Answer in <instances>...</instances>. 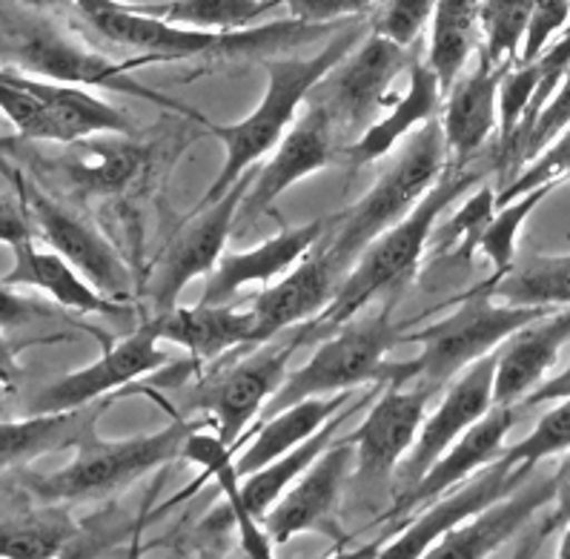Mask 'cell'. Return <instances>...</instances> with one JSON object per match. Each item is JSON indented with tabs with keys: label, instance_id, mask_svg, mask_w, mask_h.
Listing matches in <instances>:
<instances>
[{
	"label": "cell",
	"instance_id": "obj_47",
	"mask_svg": "<svg viewBox=\"0 0 570 559\" xmlns=\"http://www.w3.org/2000/svg\"><path fill=\"white\" fill-rule=\"evenodd\" d=\"M568 127H570V72L564 75L562 84L557 87V92L550 95V101L544 104L542 112L537 115V121H533V127H530L519 156H522L524 161L537 158L539 153H542L553 138H559Z\"/></svg>",
	"mask_w": 570,
	"mask_h": 559
},
{
	"label": "cell",
	"instance_id": "obj_2",
	"mask_svg": "<svg viewBox=\"0 0 570 559\" xmlns=\"http://www.w3.org/2000/svg\"><path fill=\"white\" fill-rule=\"evenodd\" d=\"M358 41H362V29H347L313 58H278V61H269L267 89H264L262 104L253 115H247L238 124H227V127L207 121L209 133L224 144V164L215 182L204 193L202 207L218 202L247 169H253L267 153H273L275 144L282 141L287 129L296 124L298 107L309 101L313 89L344 61V55Z\"/></svg>",
	"mask_w": 570,
	"mask_h": 559
},
{
	"label": "cell",
	"instance_id": "obj_6",
	"mask_svg": "<svg viewBox=\"0 0 570 559\" xmlns=\"http://www.w3.org/2000/svg\"><path fill=\"white\" fill-rule=\"evenodd\" d=\"M444 167H448V147H444L442 124L433 118L410 135L396 161L384 169L362 202L353 204L344 216L330 218L336 233L318 253L338 273H344L373 238L402 222L410 209L422 202L424 193L439 182Z\"/></svg>",
	"mask_w": 570,
	"mask_h": 559
},
{
	"label": "cell",
	"instance_id": "obj_16",
	"mask_svg": "<svg viewBox=\"0 0 570 559\" xmlns=\"http://www.w3.org/2000/svg\"><path fill=\"white\" fill-rule=\"evenodd\" d=\"M23 202H27L35 229L47 242V247L61 253L87 282H92L112 302L124 304L132 298V273H129L127 262L92 224L63 209L61 204L38 189H27Z\"/></svg>",
	"mask_w": 570,
	"mask_h": 559
},
{
	"label": "cell",
	"instance_id": "obj_7",
	"mask_svg": "<svg viewBox=\"0 0 570 559\" xmlns=\"http://www.w3.org/2000/svg\"><path fill=\"white\" fill-rule=\"evenodd\" d=\"M195 428L198 425H187L184 419H178L164 431L121 439V442L98 439L92 431L78 442L72 462L52 473H29L23 488L47 506H75V502L112 497L153 473L155 468L181 457L184 442Z\"/></svg>",
	"mask_w": 570,
	"mask_h": 559
},
{
	"label": "cell",
	"instance_id": "obj_42",
	"mask_svg": "<svg viewBox=\"0 0 570 559\" xmlns=\"http://www.w3.org/2000/svg\"><path fill=\"white\" fill-rule=\"evenodd\" d=\"M0 112L7 115V121L21 138L47 141V107L32 89L27 72L0 67Z\"/></svg>",
	"mask_w": 570,
	"mask_h": 559
},
{
	"label": "cell",
	"instance_id": "obj_50",
	"mask_svg": "<svg viewBox=\"0 0 570 559\" xmlns=\"http://www.w3.org/2000/svg\"><path fill=\"white\" fill-rule=\"evenodd\" d=\"M568 519H570V451L564 453L562 465L553 471V502H550V513L542 522L539 539L550 537L553 531H562Z\"/></svg>",
	"mask_w": 570,
	"mask_h": 559
},
{
	"label": "cell",
	"instance_id": "obj_27",
	"mask_svg": "<svg viewBox=\"0 0 570 559\" xmlns=\"http://www.w3.org/2000/svg\"><path fill=\"white\" fill-rule=\"evenodd\" d=\"M161 342H173L195 359H218L238 344H249L255 327L253 311H235L233 304H195L155 313Z\"/></svg>",
	"mask_w": 570,
	"mask_h": 559
},
{
	"label": "cell",
	"instance_id": "obj_35",
	"mask_svg": "<svg viewBox=\"0 0 570 559\" xmlns=\"http://www.w3.org/2000/svg\"><path fill=\"white\" fill-rule=\"evenodd\" d=\"M95 161L81 158V161H69L67 178L75 187L87 189V193H124L135 184V178L144 176L147 167V149L135 147L129 141L118 144H92L89 147Z\"/></svg>",
	"mask_w": 570,
	"mask_h": 559
},
{
	"label": "cell",
	"instance_id": "obj_46",
	"mask_svg": "<svg viewBox=\"0 0 570 559\" xmlns=\"http://www.w3.org/2000/svg\"><path fill=\"white\" fill-rule=\"evenodd\" d=\"M570 21V0H530V23L524 35L522 55L519 61L533 63L550 41L568 27Z\"/></svg>",
	"mask_w": 570,
	"mask_h": 559
},
{
	"label": "cell",
	"instance_id": "obj_45",
	"mask_svg": "<svg viewBox=\"0 0 570 559\" xmlns=\"http://www.w3.org/2000/svg\"><path fill=\"white\" fill-rule=\"evenodd\" d=\"M436 0H382L373 32L410 49L433 18Z\"/></svg>",
	"mask_w": 570,
	"mask_h": 559
},
{
	"label": "cell",
	"instance_id": "obj_9",
	"mask_svg": "<svg viewBox=\"0 0 570 559\" xmlns=\"http://www.w3.org/2000/svg\"><path fill=\"white\" fill-rule=\"evenodd\" d=\"M313 331H318L316 322L304 324L302 331H293V336L284 342H264L262 351L244 356L242 362L229 364L213 379L198 384L189 399H184V411L195 408V411L209 413L215 419V433L235 451L249 422L262 416L269 399L282 388L289 359L296 356Z\"/></svg>",
	"mask_w": 570,
	"mask_h": 559
},
{
	"label": "cell",
	"instance_id": "obj_37",
	"mask_svg": "<svg viewBox=\"0 0 570 559\" xmlns=\"http://www.w3.org/2000/svg\"><path fill=\"white\" fill-rule=\"evenodd\" d=\"M559 182L539 184V187L528 189L513 202L497 207L493 218L488 222L484 233L479 236L476 253H482L490 264H493V278H502L513 262H517V242L522 233V224L533 216V209L544 202V198L557 189Z\"/></svg>",
	"mask_w": 570,
	"mask_h": 559
},
{
	"label": "cell",
	"instance_id": "obj_4",
	"mask_svg": "<svg viewBox=\"0 0 570 559\" xmlns=\"http://www.w3.org/2000/svg\"><path fill=\"white\" fill-rule=\"evenodd\" d=\"M479 176L470 169L450 164L439 176V182L422 196V202L410 209L402 222L387 227L382 236H376L362 256L350 264V273L338 282L336 296L322 311V318H316V327H338L356 318L379 293L390 291L402 284L404 278L413 276L419 258L428 249L433 227L439 218L448 213L450 204H456L464 193L476 187Z\"/></svg>",
	"mask_w": 570,
	"mask_h": 559
},
{
	"label": "cell",
	"instance_id": "obj_44",
	"mask_svg": "<svg viewBox=\"0 0 570 559\" xmlns=\"http://www.w3.org/2000/svg\"><path fill=\"white\" fill-rule=\"evenodd\" d=\"M568 176H570V127L564 129L559 138H553V141H550L548 147L533 158V161L524 164L522 173H517V176L510 178V184H504L502 193H497V207L513 202V198L528 193V189L539 187V184H548V182L562 184Z\"/></svg>",
	"mask_w": 570,
	"mask_h": 559
},
{
	"label": "cell",
	"instance_id": "obj_38",
	"mask_svg": "<svg viewBox=\"0 0 570 559\" xmlns=\"http://www.w3.org/2000/svg\"><path fill=\"white\" fill-rule=\"evenodd\" d=\"M75 537V522L61 511L0 522V559H49Z\"/></svg>",
	"mask_w": 570,
	"mask_h": 559
},
{
	"label": "cell",
	"instance_id": "obj_43",
	"mask_svg": "<svg viewBox=\"0 0 570 559\" xmlns=\"http://www.w3.org/2000/svg\"><path fill=\"white\" fill-rule=\"evenodd\" d=\"M497 213V193L493 187H479L464 198L462 207L444 222L442 227V247H453L456 262H470L476 256L479 236L484 233L488 222Z\"/></svg>",
	"mask_w": 570,
	"mask_h": 559
},
{
	"label": "cell",
	"instance_id": "obj_41",
	"mask_svg": "<svg viewBox=\"0 0 570 559\" xmlns=\"http://www.w3.org/2000/svg\"><path fill=\"white\" fill-rule=\"evenodd\" d=\"M550 404L553 408L539 419L522 442L504 448L502 457L508 459L510 465L537 468L544 459L570 451V396L557 399Z\"/></svg>",
	"mask_w": 570,
	"mask_h": 559
},
{
	"label": "cell",
	"instance_id": "obj_34",
	"mask_svg": "<svg viewBox=\"0 0 570 559\" xmlns=\"http://www.w3.org/2000/svg\"><path fill=\"white\" fill-rule=\"evenodd\" d=\"M490 296L517 307H570V256H530L502 278H490Z\"/></svg>",
	"mask_w": 570,
	"mask_h": 559
},
{
	"label": "cell",
	"instance_id": "obj_23",
	"mask_svg": "<svg viewBox=\"0 0 570 559\" xmlns=\"http://www.w3.org/2000/svg\"><path fill=\"white\" fill-rule=\"evenodd\" d=\"M508 67L490 63L484 55L473 69H464L444 92L442 133L448 161L464 167L499 129V84Z\"/></svg>",
	"mask_w": 570,
	"mask_h": 559
},
{
	"label": "cell",
	"instance_id": "obj_28",
	"mask_svg": "<svg viewBox=\"0 0 570 559\" xmlns=\"http://www.w3.org/2000/svg\"><path fill=\"white\" fill-rule=\"evenodd\" d=\"M29 81L47 107V141L75 144L89 135H132V118L87 87L47 81L35 75H29Z\"/></svg>",
	"mask_w": 570,
	"mask_h": 559
},
{
	"label": "cell",
	"instance_id": "obj_5",
	"mask_svg": "<svg viewBox=\"0 0 570 559\" xmlns=\"http://www.w3.org/2000/svg\"><path fill=\"white\" fill-rule=\"evenodd\" d=\"M550 313V307H517V304L497 302L490 296L488 284L470 293L456 311L442 322L430 324L413 336L422 342L416 359L384 364L379 384H422L436 393L450 384L470 364L499 351L519 327L533 318Z\"/></svg>",
	"mask_w": 570,
	"mask_h": 559
},
{
	"label": "cell",
	"instance_id": "obj_20",
	"mask_svg": "<svg viewBox=\"0 0 570 559\" xmlns=\"http://www.w3.org/2000/svg\"><path fill=\"white\" fill-rule=\"evenodd\" d=\"M327 227L330 222L318 218L302 227L282 229L278 236L267 238L253 249L224 253L204 282V296L198 304H233V298L249 284L267 287L275 278H282L289 267H296V262H302L307 253H313Z\"/></svg>",
	"mask_w": 570,
	"mask_h": 559
},
{
	"label": "cell",
	"instance_id": "obj_13",
	"mask_svg": "<svg viewBox=\"0 0 570 559\" xmlns=\"http://www.w3.org/2000/svg\"><path fill=\"white\" fill-rule=\"evenodd\" d=\"M336 141L338 135L327 109L309 98L304 104L302 118H296L287 135L275 144L273 156L262 167H255L253 184L238 207L235 224H249L253 218L264 216L289 187H296L302 178L330 167L336 161Z\"/></svg>",
	"mask_w": 570,
	"mask_h": 559
},
{
	"label": "cell",
	"instance_id": "obj_1",
	"mask_svg": "<svg viewBox=\"0 0 570 559\" xmlns=\"http://www.w3.org/2000/svg\"><path fill=\"white\" fill-rule=\"evenodd\" d=\"M81 14L87 27L104 41L138 49L147 58H229V55H258L289 49L302 41H313L318 35L336 29L338 23H304L289 21L264 23L235 32H209L169 23L144 7L121 3V0H67Z\"/></svg>",
	"mask_w": 570,
	"mask_h": 559
},
{
	"label": "cell",
	"instance_id": "obj_25",
	"mask_svg": "<svg viewBox=\"0 0 570 559\" xmlns=\"http://www.w3.org/2000/svg\"><path fill=\"white\" fill-rule=\"evenodd\" d=\"M442 104L444 89L439 84L436 72L424 61H413L410 63L407 89L399 95L396 104H390L376 121L370 124L356 141L347 147L350 164L353 167H364V164H373L379 158H384L402 138H410L416 129L433 121L439 109H442Z\"/></svg>",
	"mask_w": 570,
	"mask_h": 559
},
{
	"label": "cell",
	"instance_id": "obj_36",
	"mask_svg": "<svg viewBox=\"0 0 570 559\" xmlns=\"http://www.w3.org/2000/svg\"><path fill=\"white\" fill-rule=\"evenodd\" d=\"M282 7V0H173L161 7H144L164 21L178 27L209 29V32H235Z\"/></svg>",
	"mask_w": 570,
	"mask_h": 559
},
{
	"label": "cell",
	"instance_id": "obj_21",
	"mask_svg": "<svg viewBox=\"0 0 570 559\" xmlns=\"http://www.w3.org/2000/svg\"><path fill=\"white\" fill-rule=\"evenodd\" d=\"M519 411H522V404H493L479 422H473L444 451L442 459L433 462V468L419 479V486H413L407 493L399 497L396 513H407L428 506L436 497H442L444 491L456 488L459 482L482 471L484 465L497 462L504 453V439L519 422Z\"/></svg>",
	"mask_w": 570,
	"mask_h": 559
},
{
	"label": "cell",
	"instance_id": "obj_52",
	"mask_svg": "<svg viewBox=\"0 0 570 559\" xmlns=\"http://www.w3.org/2000/svg\"><path fill=\"white\" fill-rule=\"evenodd\" d=\"M568 396H570V364L562 373H557V376L544 379L537 391L524 399L522 408H537V404H550V402H557V399H568Z\"/></svg>",
	"mask_w": 570,
	"mask_h": 559
},
{
	"label": "cell",
	"instance_id": "obj_55",
	"mask_svg": "<svg viewBox=\"0 0 570 559\" xmlns=\"http://www.w3.org/2000/svg\"><path fill=\"white\" fill-rule=\"evenodd\" d=\"M557 557L559 559H570V519L564 522V528H562V539H559Z\"/></svg>",
	"mask_w": 570,
	"mask_h": 559
},
{
	"label": "cell",
	"instance_id": "obj_10",
	"mask_svg": "<svg viewBox=\"0 0 570 559\" xmlns=\"http://www.w3.org/2000/svg\"><path fill=\"white\" fill-rule=\"evenodd\" d=\"M407 49L370 35L344 55L333 72L313 89V101L327 109L336 135H362L390 107V87L402 69H410Z\"/></svg>",
	"mask_w": 570,
	"mask_h": 559
},
{
	"label": "cell",
	"instance_id": "obj_32",
	"mask_svg": "<svg viewBox=\"0 0 570 559\" xmlns=\"http://www.w3.org/2000/svg\"><path fill=\"white\" fill-rule=\"evenodd\" d=\"M181 457H187L193 465H198L218 482V488H222L229 502V517H233V526L238 528L244 551L255 559L273 557V539L264 531L262 519H255L249 508L244 506L242 473H238L233 462V448L218 433L213 437V433H204L202 428H195L187 437V442H184Z\"/></svg>",
	"mask_w": 570,
	"mask_h": 559
},
{
	"label": "cell",
	"instance_id": "obj_51",
	"mask_svg": "<svg viewBox=\"0 0 570 559\" xmlns=\"http://www.w3.org/2000/svg\"><path fill=\"white\" fill-rule=\"evenodd\" d=\"M35 316H41V307L27 296H18L12 284L0 278V331L9 327H21V324L32 322Z\"/></svg>",
	"mask_w": 570,
	"mask_h": 559
},
{
	"label": "cell",
	"instance_id": "obj_30",
	"mask_svg": "<svg viewBox=\"0 0 570 559\" xmlns=\"http://www.w3.org/2000/svg\"><path fill=\"white\" fill-rule=\"evenodd\" d=\"M101 416L98 404L58 413H29L18 422H0V471L27 465L43 453L78 445Z\"/></svg>",
	"mask_w": 570,
	"mask_h": 559
},
{
	"label": "cell",
	"instance_id": "obj_31",
	"mask_svg": "<svg viewBox=\"0 0 570 559\" xmlns=\"http://www.w3.org/2000/svg\"><path fill=\"white\" fill-rule=\"evenodd\" d=\"M364 402H370V399L356 396L350 404H344L342 411L330 419L327 425L318 428L309 439H304L302 445H296L293 451L284 453V457L273 459V462H267L264 468H258V471H253L249 477H244L242 482L244 506L249 508V513H253L255 519H264V513H267L278 499H282V493L287 491V488L293 486V482H296V479L302 477V473L307 471V468L313 465L324 451H327L330 442L342 433L344 422H347V419L353 416Z\"/></svg>",
	"mask_w": 570,
	"mask_h": 559
},
{
	"label": "cell",
	"instance_id": "obj_24",
	"mask_svg": "<svg viewBox=\"0 0 570 559\" xmlns=\"http://www.w3.org/2000/svg\"><path fill=\"white\" fill-rule=\"evenodd\" d=\"M570 342V307H557L519 327L497 351L493 404H522L544 382Z\"/></svg>",
	"mask_w": 570,
	"mask_h": 559
},
{
	"label": "cell",
	"instance_id": "obj_33",
	"mask_svg": "<svg viewBox=\"0 0 570 559\" xmlns=\"http://www.w3.org/2000/svg\"><path fill=\"white\" fill-rule=\"evenodd\" d=\"M479 7L482 0H436L424 63L436 72L444 92L456 84L459 75L468 69L470 55L482 43Z\"/></svg>",
	"mask_w": 570,
	"mask_h": 559
},
{
	"label": "cell",
	"instance_id": "obj_3",
	"mask_svg": "<svg viewBox=\"0 0 570 559\" xmlns=\"http://www.w3.org/2000/svg\"><path fill=\"white\" fill-rule=\"evenodd\" d=\"M0 63L7 69L35 75V78H47V81L127 92L132 98L155 104V107L169 109V112L187 115L207 127L204 115L138 84L127 72V67L109 61L95 49L83 47L81 41H75L67 29H61L52 18L43 14V9L18 7L9 0L0 3Z\"/></svg>",
	"mask_w": 570,
	"mask_h": 559
},
{
	"label": "cell",
	"instance_id": "obj_18",
	"mask_svg": "<svg viewBox=\"0 0 570 559\" xmlns=\"http://www.w3.org/2000/svg\"><path fill=\"white\" fill-rule=\"evenodd\" d=\"M350 459H356V448L344 437H336L327 451L282 493V499L262 519L273 542L284 546L296 533L333 531V513L347 479Z\"/></svg>",
	"mask_w": 570,
	"mask_h": 559
},
{
	"label": "cell",
	"instance_id": "obj_56",
	"mask_svg": "<svg viewBox=\"0 0 570 559\" xmlns=\"http://www.w3.org/2000/svg\"><path fill=\"white\" fill-rule=\"evenodd\" d=\"M9 149H14V138H9V135H0V156H3V153H9Z\"/></svg>",
	"mask_w": 570,
	"mask_h": 559
},
{
	"label": "cell",
	"instance_id": "obj_15",
	"mask_svg": "<svg viewBox=\"0 0 570 559\" xmlns=\"http://www.w3.org/2000/svg\"><path fill=\"white\" fill-rule=\"evenodd\" d=\"M493 376H497V351L470 364L468 371L448 384L436 411L424 416L416 445L410 448L402 465L396 468L399 497L419 486V479L433 468V462L442 459L444 451L493 408Z\"/></svg>",
	"mask_w": 570,
	"mask_h": 559
},
{
	"label": "cell",
	"instance_id": "obj_14",
	"mask_svg": "<svg viewBox=\"0 0 570 559\" xmlns=\"http://www.w3.org/2000/svg\"><path fill=\"white\" fill-rule=\"evenodd\" d=\"M158 342H161L158 327H155L153 318H147L138 331L129 333L115 347H107L104 356L95 364L67 373L58 382L47 384L29 402V413H58L87 408V404L98 402L107 393L121 391L124 384L147 376V373L158 371V367H167L169 356L167 351H161Z\"/></svg>",
	"mask_w": 570,
	"mask_h": 559
},
{
	"label": "cell",
	"instance_id": "obj_11",
	"mask_svg": "<svg viewBox=\"0 0 570 559\" xmlns=\"http://www.w3.org/2000/svg\"><path fill=\"white\" fill-rule=\"evenodd\" d=\"M253 176L255 169H247L218 202L198 209V216L169 238L147 287L155 313L173 311L178 304V296L193 278L213 273L218 258L224 256L229 236H233L235 216H238V207H242L249 184H253Z\"/></svg>",
	"mask_w": 570,
	"mask_h": 559
},
{
	"label": "cell",
	"instance_id": "obj_49",
	"mask_svg": "<svg viewBox=\"0 0 570 559\" xmlns=\"http://www.w3.org/2000/svg\"><path fill=\"white\" fill-rule=\"evenodd\" d=\"M35 222L23 198H14L9 193H0V244L18 247L35 238Z\"/></svg>",
	"mask_w": 570,
	"mask_h": 559
},
{
	"label": "cell",
	"instance_id": "obj_17",
	"mask_svg": "<svg viewBox=\"0 0 570 559\" xmlns=\"http://www.w3.org/2000/svg\"><path fill=\"white\" fill-rule=\"evenodd\" d=\"M433 391L422 384H382V396L370 404L367 416L347 442L356 448V477L376 479L396 471L416 445Z\"/></svg>",
	"mask_w": 570,
	"mask_h": 559
},
{
	"label": "cell",
	"instance_id": "obj_12",
	"mask_svg": "<svg viewBox=\"0 0 570 559\" xmlns=\"http://www.w3.org/2000/svg\"><path fill=\"white\" fill-rule=\"evenodd\" d=\"M537 468L530 465H510L508 459L499 457L497 462L484 465L470 479L459 482L456 488L444 491L433 502H428L422 513H419L399 537H393L384 546H376V557L382 559H419L428 557V551L436 546L444 533L459 528L462 522L476 517L488 506H493L497 499L519 488Z\"/></svg>",
	"mask_w": 570,
	"mask_h": 559
},
{
	"label": "cell",
	"instance_id": "obj_19",
	"mask_svg": "<svg viewBox=\"0 0 570 559\" xmlns=\"http://www.w3.org/2000/svg\"><path fill=\"white\" fill-rule=\"evenodd\" d=\"M537 473V471H533ZM530 473L522 486L504 493L493 506L479 511L476 517L444 533L436 546L430 548V559H482L497 553L504 542L530 526L542 508L553 502V473L533 477Z\"/></svg>",
	"mask_w": 570,
	"mask_h": 559
},
{
	"label": "cell",
	"instance_id": "obj_54",
	"mask_svg": "<svg viewBox=\"0 0 570 559\" xmlns=\"http://www.w3.org/2000/svg\"><path fill=\"white\" fill-rule=\"evenodd\" d=\"M9 3H18V7H29V9H55L61 7V3H67V0H9Z\"/></svg>",
	"mask_w": 570,
	"mask_h": 559
},
{
	"label": "cell",
	"instance_id": "obj_39",
	"mask_svg": "<svg viewBox=\"0 0 570 559\" xmlns=\"http://www.w3.org/2000/svg\"><path fill=\"white\" fill-rule=\"evenodd\" d=\"M530 23V0H482L479 7V55L497 67H510L522 55Z\"/></svg>",
	"mask_w": 570,
	"mask_h": 559
},
{
	"label": "cell",
	"instance_id": "obj_26",
	"mask_svg": "<svg viewBox=\"0 0 570 559\" xmlns=\"http://www.w3.org/2000/svg\"><path fill=\"white\" fill-rule=\"evenodd\" d=\"M12 269H9L3 282L12 287H35V291L49 293L58 304L78 313H95V316H118L127 313L121 302H112L104 296L92 282L78 273L61 253H55L52 247L41 249L38 244L23 242L12 247Z\"/></svg>",
	"mask_w": 570,
	"mask_h": 559
},
{
	"label": "cell",
	"instance_id": "obj_22",
	"mask_svg": "<svg viewBox=\"0 0 570 559\" xmlns=\"http://www.w3.org/2000/svg\"><path fill=\"white\" fill-rule=\"evenodd\" d=\"M338 276L342 273L318 249L307 253L298 267H289V273H284L278 282L267 284L249 302V311L255 316L249 344L269 342L278 333L309 322L316 313H322L330 298L336 296Z\"/></svg>",
	"mask_w": 570,
	"mask_h": 559
},
{
	"label": "cell",
	"instance_id": "obj_29",
	"mask_svg": "<svg viewBox=\"0 0 570 559\" xmlns=\"http://www.w3.org/2000/svg\"><path fill=\"white\" fill-rule=\"evenodd\" d=\"M353 399H356L353 391L333 393V396H309L289 404L284 411L273 413V416L262 419L258 437L249 442V448L242 457L235 459V468H238L242 479L264 468L267 462H273V459L284 457L296 445H302L304 439H309L318 428L327 425L330 419L336 416L344 404H350Z\"/></svg>",
	"mask_w": 570,
	"mask_h": 559
},
{
	"label": "cell",
	"instance_id": "obj_57",
	"mask_svg": "<svg viewBox=\"0 0 570 559\" xmlns=\"http://www.w3.org/2000/svg\"><path fill=\"white\" fill-rule=\"evenodd\" d=\"M0 391H3V388H0ZM0 404H3V396H0Z\"/></svg>",
	"mask_w": 570,
	"mask_h": 559
},
{
	"label": "cell",
	"instance_id": "obj_40",
	"mask_svg": "<svg viewBox=\"0 0 570 559\" xmlns=\"http://www.w3.org/2000/svg\"><path fill=\"white\" fill-rule=\"evenodd\" d=\"M539 89V67L533 63H510L508 72L502 75L499 84V149H502V161L517 156L519 135H522L528 112L533 107Z\"/></svg>",
	"mask_w": 570,
	"mask_h": 559
},
{
	"label": "cell",
	"instance_id": "obj_53",
	"mask_svg": "<svg viewBox=\"0 0 570 559\" xmlns=\"http://www.w3.org/2000/svg\"><path fill=\"white\" fill-rule=\"evenodd\" d=\"M23 344H12L9 339L0 336V388H12L21 376V367H18V351Z\"/></svg>",
	"mask_w": 570,
	"mask_h": 559
},
{
	"label": "cell",
	"instance_id": "obj_48",
	"mask_svg": "<svg viewBox=\"0 0 570 559\" xmlns=\"http://www.w3.org/2000/svg\"><path fill=\"white\" fill-rule=\"evenodd\" d=\"M376 0H282V7H287L289 18L304 23H338L342 18H356V14L367 12Z\"/></svg>",
	"mask_w": 570,
	"mask_h": 559
},
{
	"label": "cell",
	"instance_id": "obj_8",
	"mask_svg": "<svg viewBox=\"0 0 570 559\" xmlns=\"http://www.w3.org/2000/svg\"><path fill=\"white\" fill-rule=\"evenodd\" d=\"M404 342V331L393 322V307L384 304L376 316L350 318L338 324L336 336L316 347L298 371L287 373L282 388L264 408V419L309 396H333L356 391L358 384L382 382L387 353Z\"/></svg>",
	"mask_w": 570,
	"mask_h": 559
}]
</instances>
